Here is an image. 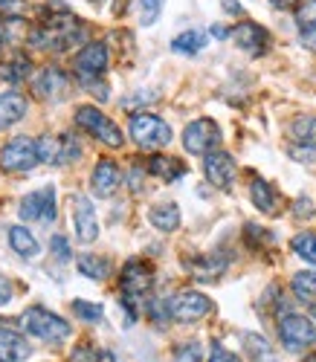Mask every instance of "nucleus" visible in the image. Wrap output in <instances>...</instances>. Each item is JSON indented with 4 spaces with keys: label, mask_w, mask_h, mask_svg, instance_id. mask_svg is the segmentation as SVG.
Returning a JSON list of instances; mask_svg holds the SVG:
<instances>
[{
    "label": "nucleus",
    "mask_w": 316,
    "mask_h": 362,
    "mask_svg": "<svg viewBox=\"0 0 316 362\" xmlns=\"http://www.w3.org/2000/svg\"><path fill=\"white\" fill-rule=\"evenodd\" d=\"M23 327L29 330L33 337H38L41 342H50V345H61L64 339H70L73 334V327L61 319L58 313H50L47 308L35 305V308H29L23 316H21Z\"/></svg>",
    "instance_id": "obj_1"
},
{
    "label": "nucleus",
    "mask_w": 316,
    "mask_h": 362,
    "mask_svg": "<svg viewBox=\"0 0 316 362\" xmlns=\"http://www.w3.org/2000/svg\"><path fill=\"white\" fill-rule=\"evenodd\" d=\"M128 131H131V139L140 148H163V145L171 142V128L154 113H142V110L134 113Z\"/></svg>",
    "instance_id": "obj_2"
},
{
    "label": "nucleus",
    "mask_w": 316,
    "mask_h": 362,
    "mask_svg": "<svg viewBox=\"0 0 316 362\" xmlns=\"http://www.w3.org/2000/svg\"><path fill=\"white\" fill-rule=\"evenodd\" d=\"M76 122H79L90 136H96L99 142H105V145H111V148H119V145L125 142L119 125H113L96 105H79V107H76Z\"/></svg>",
    "instance_id": "obj_3"
},
{
    "label": "nucleus",
    "mask_w": 316,
    "mask_h": 362,
    "mask_svg": "<svg viewBox=\"0 0 316 362\" xmlns=\"http://www.w3.org/2000/svg\"><path fill=\"white\" fill-rule=\"evenodd\" d=\"M105 70H108V47H105L102 41L84 44V47L76 52V58H73V73H76V78H79L81 84L102 78Z\"/></svg>",
    "instance_id": "obj_4"
},
{
    "label": "nucleus",
    "mask_w": 316,
    "mask_h": 362,
    "mask_svg": "<svg viewBox=\"0 0 316 362\" xmlns=\"http://www.w3.org/2000/svg\"><path fill=\"white\" fill-rule=\"evenodd\" d=\"M119 284H122V293H125L122 305L128 308V313H131V319H134V298H142V296L151 290V284H154L151 267H148L145 261H128V264H125V269H122Z\"/></svg>",
    "instance_id": "obj_5"
},
{
    "label": "nucleus",
    "mask_w": 316,
    "mask_h": 362,
    "mask_svg": "<svg viewBox=\"0 0 316 362\" xmlns=\"http://www.w3.org/2000/svg\"><path fill=\"white\" fill-rule=\"evenodd\" d=\"M41 163L38 157V142L29 136H15L0 151V165L6 171H33Z\"/></svg>",
    "instance_id": "obj_6"
},
{
    "label": "nucleus",
    "mask_w": 316,
    "mask_h": 362,
    "mask_svg": "<svg viewBox=\"0 0 316 362\" xmlns=\"http://www.w3.org/2000/svg\"><path fill=\"white\" fill-rule=\"evenodd\" d=\"M278 337H281V345L288 351H302L307 345H316V325L305 316H296V313H288L281 316L278 322Z\"/></svg>",
    "instance_id": "obj_7"
},
{
    "label": "nucleus",
    "mask_w": 316,
    "mask_h": 362,
    "mask_svg": "<svg viewBox=\"0 0 316 362\" xmlns=\"http://www.w3.org/2000/svg\"><path fill=\"white\" fill-rule=\"evenodd\" d=\"M166 305L174 322H198L212 310V301L198 290H180L177 296L166 298Z\"/></svg>",
    "instance_id": "obj_8"
},
{
    "label": "nucleus",
    "mask_w": 316,
    "mask_h": 362,
    "mask_svg": "<svg viewBox=\"0 0 316 362\" xmlns=\"http://www.w3.org/2000/svg\"><path fill=\"white\" fill-rule=\"evenodd\" d=\"M220 142V128L212 122V119H195V122H188L186 131H183V148L188 151V154H209V151H215V145Z\"/></svg>",
    "instance_id": "obj_9"
},
{
    "label": "nucleus",
    "mask_w": 316,
    "mask_h": 362,
    "mask_svg": "<svg viewBox=\"0 0 316 362\" xmlns=\"http://www.w3.org/2000/svg\"><path fill=\"white\" fill-rule=\"evenodd\" d=\"M70 212H73L76 238L81 240V244H93V240L99 238V218H96V209H93L90 197L73 194L70 197Z\"/></svg>",
    "instance_id": "obj_10"
},
{
    "label": "nucleus",
    "mask_w": 316,
    "mask_h": 362,
    "mask_svg": "<svg viewBox=\"0 0 316 362\" xmlns=\"http://www.w3.org/2000/svg\"><path fill=\"white\" fill-rule=\"evenodd\" d=\"M21 221H41V223H52L55 221V189L44 186L41 192H33L21 200L18 209Z\"/></svg>",
    "instance_id": "obj_11"
},
{
    "label": "nucleus",
    "mask_w": 316,
    "mask_h": 362,
    "mask_svg": "<svg viewBox=\"0 0 316 362\" xmlns=\"http://www.w3.org/2000/svg\"><path fill=\"white\" fill-rule=\"evenodd\" d=\"M203 174H206V180H209L212 186L227 192L235 183L238 165H235V160L227 154V151H209L206 160H203Z\"/></svg>",
    "instance_id": "obj_12"
},
{
    "label": "nucleus",
    "mask_w": 316,
    "mask_h": 362,
    "mask_svg": "<svg viewBox=\"0 0 316 362\" xmlns=\"http://www.w3.org/2000/svg\"><path fill=\"white\" fill-rule=\"evenodd\" d=\"M232 41H235V47L244 49L247 55H261V52L267 49L270 35H267L264 26L252 23V21H244V23H238V26L232 29Z\"/></svg>",
    "instance_id": "obj_13"
},
{
    "label": "nucleus",
    "mask_w": 316,
    "mask_h": 362,
    "mask_svg": "<svg viewBox=\"0 0 316 362\" xmlns=\"http://www.w3.org/2000/svg\"><path fill=\"white\" fill-rule=\"evenodd\" d=\"M67 84L70 78L64 76V70L61 67H44L33 84V90L41 96V99H50V102H58V99H64L67 93Z\"/></svg>",
    "instance_id": "obj_14"
},
{
    "label": "nucleus",
    "mask_w": 316,
    "mask_h": 362,
    "mask_svg": "<svg viewBox=\"0 0 316 362\" xmlns=\"http://www.w3.org/2000/svg\"><path fill=\"white\" fill-rule=\"evenodd\" d=\"M119 180H122L119 165L113 160H99L96 168H93V174H90V189L96 197H111L119 189Z\"/></svg>",
    "instance_id": "obj_15"
},
{
    "label": "nucleus",
    "mask_w": 316,
    "mask_h": 362,
    "mask_svg": "<svg viewBox=\"0 0 316 362\" xmlns=\"http://www.w3.org/2000/svg\"><path fill=\"white\" fill-rule=\"evenodd\" d=\"M186 269H188V273H192L198 281H215V279L224 276L227 258L218 255V252H209V255H201V258L186 261Z\"/></svg>",
    "instance_id": "obj_16"
},
{
    "label": "nucleus",
    "mask_w": 316,
    "mask_h": 362,
    "mask_svg": "<svg viewBox=\"0 0 316 362\" xmlns=\"http://www.w3.org/2000/svg\"><path fill=\"white\" fill-rule=\"evenodd\" d=\"M29 354H33V348L21 334L0 327V362H23Z\"/></svg>",
    "instance_id": "obj_17"
},
{
    "label": "nucleus",
    "mask_w": 316,
    "mask_h": 362,
    "mask_svg": "<svg viewBox=\"0 0 316 362\" xmlns=\"http://www.w3.org/2000/svg\"><path fill=\"white\" fill-rule=\"evenodd\" d=\"M26 116V99L21 93H0V131L18 125Z\"/></svg>",
    "instance_id": "obj_18"
},
{
    "label": "nucleus",
    "mask_w": 316,
    "mask_h": 362,
    "mask_svg": "<svg viewBox=\"0 0 316 362\" xmlns=\"http://www.w3.org/2000/svg\"><path fill=\"white\" fill-rule=\"evenodd\" d=\"M148 221L154 229L160 232H174L180 226V209L174 203H166V206H154L148 212Z\"/></svg>",
    "instance_id": "obj_19"
},
{
    "label": "nucleus",
    "mask_w": 316,
    "mask_h": 362,
    "mask_svg": "<svg viewBox=\"0 0 316 362\" xmlns=\"http://www.w3.org/2000/svg\"><path fill=\"white\" fill-rule=\"evenodd\" d=\"M9 244H12V250L18 252V255H23V258H35L38 255V240H35V235L29 232L26 226H12L9 229Z\"/></svg>",
    "instance_id": "obj_20"
},
{
    "label": "nucleus",
    "mask_w": 316,
    "mask_h": 362,
    "mask_svg": "<svg viewBox=\"0 0 316 362\" xmlns=\"http://www.w3.org/2000/svg\"><path fill=\"white\" fill-rule=\"evenodd\" d=\"M76 267L84 279H93V281H105L111 276V261H105L102 255H79Z\"/></svg>",
    "instance_id": "obj_21"
},
{
    "label": "nucleus",
    "mask_w": 316,
    "mask_h": 362,
    "mask_svg": "<svg viewBox=\"0 0 316 362\" xmlns=\"http://www.w3.org/2000/svg\"><path fill=\"white\" fill-rule=\"evenodd\" d=\"M148 171L151 174H157V177H163L166 183H171V180H180L183 174H186V165L180 163V160H171V157H151L148 160Z\"/></svg>",
    "instance_id": "obj_22"
},
{
    "label": "nucleus",
    "mask_w": 316,
    "mask_h": 362,
    "mask_svg": "<svg viewBox=\"0 0 316 362\" xmlns=\"http://www.w3.org/2000/svg\"><path fill=\"white\" fill-rule=\"evenodd\" d=\"M203 47H206V35L201 33V29H186V33H180L171 41V49L180 52V55H198Z\"/></svg>",
    "instance_id": "obj_23"
},
{
    "label": "nucleus",
    "mask_w": 316,
    "mask_h": 362,
    "mask_svg": "<svg viewBox=\"0 0 316 362\" xmlns=\"http://www.w3.org/2000/svg\"><path fill=\"white\" fill-rule=\"evenodd\" d=\"M249 197H252V203H256V209H261L264 215L276 212V192L270 189V183H264V180H252Z\"/></svg>",
    "instance_id": "obj_24"
},
{
    "label": "nucleus",
    "mask_w": 316,
    "mask_h": 362,
    "mask_svg": "<svg viewBox=\"0 0 316 362\" xmlns=\"http://www.w3.org/2000/svg\"><path fill=\"white\" fill-rule=\"evenodd\" d=\"M244 348H247V354H249L252 362H276L273 348H270L267 339L259 337V334H244Z\"/></svg>",
    "instance_id": "obj_25"
},
{
    "label": "nucleus",
    "mask_w": 316,
    "mask_h": 362,
    "mask_svg": "<svg viewBox=\"0 0 316 362\" xmlns=\"http://www.w3.org/2000/svg\"><path fill=\"white\" fill-rule=\"evenodd\" d=\"M26 76H29V58H23V55H15V58H9V62L0 64V78L9 81V84L23 81Z\"/></svg>",
    "instance_id": "obj_26"
},
{
    "label": "nucleus",
    "mask_w": 316,
    "mask_h": 362,
    "mask_svg": "<svg viewBox=\"0 0 316 362\" xmlns=\"http://www.w3.org/2000/svg\"><path fill=\"white\" fill-rule=\"evenodd\" d=\"M290 247H293V252H296L302 261H307V264L316 267V235H313V232H299V235L290 240Z\"/></svg>",
    "instance_id": "obj_27"
},
{
    "label": "nucleus",
    "mask_w": 316,
    "mask_h": 362,
    "mask_svg": "<svg viewBox=\"0 0 316 362\" xmlns=\"http://www.w3.org/2000/svg\"><path fill=\"white\" fill-rule=\"evenodd\" d=\"M293 293L299 301H316V273H296L293 276Z\"/></svg>",
    "instance_id": "obj_28"
},
{
    "label": "nucleus",
    "mask_w": 316,
    "mask_h": 362,
    "mask_svg": "<svg viewBox=\"0 0 316 362\" xmlns=\"http://www.w3.org/2000/svg\"><path fill=\"white\" fill-rule=\"evenodd\" d=\"M38 157H41V163L58 165L61 163V139H52V136L38 139Z\"/></svg>",
    "instance_id": "obj_29"
},
{
    "label": "nucleus",
    "mask_w": 316,
    "mask_h": 362,
    "mask_svg": "<svg viewBox=\"0 0 316 362\" xmlns=\"http://www.w3.org/2000/svg\"><path fill=\"white\" fill-rule=\"evenodd\" d=\"M73 313L79 319H84V322H102V316H105L102 305H93V301H84V298L73 301Z\"/></svg>",
    "instance_id": "obj_30"
},
{
    "label": "nucleus",
    "mask_w": 316,
    "mask_h": 362,
    "mask_svg": "<svg viewBox=\"0 0 316 362\" xmlns=\"http://www.w3.org/2000/svg\"><path fill=\"white\" fill-rule=\"evenodd\" d=\"M288 154L296 160V163H302V165H313L316 163V145L313 142H293L290 148H288Z\"/></svg>",
    "instance_id": "obj_31"
},
{
    "label": "nucleus",
    "mask_w": 316,
    "mask_h": 362,
    "mask_svg": "<svg viewBox=\"0 0 316 362\" xmlns=\"http://www.w3.org/2000/svg\"><path fill=\"white\" fill-rule=\"evenodd\" d=\"M166 6V0H140V21L142 26H154Z\"/></svg>",
    "instance_id": "obj_32"
},
{
    "label": "nucleus",
    "mask_w": 316,
    "mask_h": 362,
    "mask_svg": "<svg viewBox=\"0 0 316 362\" xmlns=\"http://www.w3.org/2000/svg\"><path fill=\"white\" fill-rule=\"evenodd\" d=\"M293 134H296V139L316 145V116H302V119H296V122H293Z\"/></svg>",
    "instance_id": "obj_33"
},
{
    "label": "nucleus",
    "mask_w": 316,
    "mask_h": 362,
    "mask_svg": "<svg viewBox=\"0 0 316 362\" xmlns=\"http://www.w3.org/2000/svg\"><path fill=\"white\" fill-rule=\"evenodd\" d=\"M296 23L302 29L316 26V0H299L296 4Z\"/></svg>",
    "instance_id": "obj_34"
},
{
    "label": "nucleus",
    "mask_w": 316,
    "mask_h": 362,
    "mask_svg": "<svg viewBox=\"0 0 316 362\" xmlns=\"http://www.w3.org/2000/svg\"><path fill=\"white\" fill-rule=\"evenodd\" d=\"M79 157H81V148H79L76 136H64V139H61V163L58 165H67V163H73Z\"/></svg>",
    "instance_id": "obj_35"
},
{
    "label": "nucleus",
    "mask_w": 316,
    "mask_h": 362,
    "mask_svg": "<svg viewBox=\"0 0 316 362\" xmlns=\"http://www.w3.org/2000/svg\"><path fill=\"white\" fill-rule=\"evenodd\" d=\"M201 345L198 342H186V345H180L177 351H174V359L171 362H201Z\"/></svg>",
    "instance_id": "obj_36"
},
{
    "label": "nucleus",
    "mask_w": 316,
    "mask_h": 362,
    "mask_svg": "<svg viewBox=\"0 0 316 362\" xmlns=\"http://www.w3.org/2000/svg\"><path fill=\"white\" fill-rule=\"evenodd\" d=\"M0 12L6 18H21L26 15V0H0Z\"/></svg>",
    "instance_id": "obj_37"
},
{
    "label": "nucleus",
    "mask_w": 316,
    "mask_h": 362,
    "mask_svg": "<svg viewBox=\"0 0 316 362\" xmlns=\"http://www.w3.org/2000/svg\"><path fill=\"white\" fill-rule=\"evenodd\" d=\"M70 362H102V351L90 348V345H81V348L73 354V359H70Z\"/></svg>",
    "instance_id": "obj_38"
},
{
    "label": "nucleus",
    "mask_w": 316,
    "mask_h": 362,
    "mask_svg": "<svg viewBox=\"0 0 316 362\" xmlns=\"http://www.w3.org/2000/svg\"><path fill=\"white\" fill-rule=\"evenodd\" d=\"M145 171H148V168H142V165H134V168H131V174H128V189H131L134 194H140V192H142V180H145Z\"/></svg>",
    "instance_id": "obj_39"
},
{
    "label": "nucleus",
    "mask_w": 316,
    "mask_h": 362,
    "mask_svg": "<svg viewBox=\"0 0 316 362\" xmlns=\"http://www.w3.org/2000/svg\"><path fill=\"white\" fill-rule=\"evenodd\" d=\"M209 362H241L232 351L227 348H220V345H212V354H209Z\"/></svg>",
    "instance_id": "obj_40"
},
{
    "label": "nucleus",
    "mask_w": 316,
    "mask_h": 362,
    "mask_svg": "<svg viewBox=\"0 0 316 362\" xmlns=\"http://www.w3.org/2000/svg\"><path fill=\"white\" fill-rule=\"evenodd\" d=\"M293 215L302 221V218H313V203L307 200V197H296V203H293Z\"/></svg>",
    "instance_id": "obj_41"
},
{
    "label": "nucleus",
    "mask_w": 316,
    "mask_h": 362,
    "mask_svg": "<svg viewBox=\"0 0 316 362\" xmlns=\"http://www.w3.org/2000/svg\"><path fill=\"white\" fill-rule=\"evenodd\" d=\"M12 298H15V287H12V281H9L6 276H0V308H6Z\"/></svg>",
    "instance_id": "obj_42"
},
{
    "label": "nucleus",
    "mask_w": 316,
    "mask_h": 362,
    "mask_svg": "<svg viewBox=\"0 0 316 362\" xmlns=\"http://www.w3.org/2000/svg\"><path fill=\"white\" fill-rule=\"evenodd\" d=\"M50 247H52V252H55L61 261H67V258H70V247H67V240L61 238V235H55V238L50 240Z\"/></svg>",
    "instance_id": "obj_43"
},
{
    "label": "nucleus",
    "mask_w": 316,
    "mask_h": 362,
    "mask_svg": "<svg viewBox=\"0 0 316 362\" xmlns=\"http://www.w3.org/2000/svg\"><path fill=\"white\" fill-rule=\"evenodd\" d=\"M302 44H305L307 49H313V52H316V26L302 29Z\"/></svg>",
    "instance_id": "obj_44"
},
{
    "label": "nucleus",
    "mask_w": 316,
    "mask_h": 362,
    "mask_svg": "<svg viewBox=\"0 0 316 362\" xmlns=\"http://www.w3.org/2000/svg\"><path fill=\"white\" fill-rule=\"evenodd\" d=\"M270 4H273L276 9H290V6L296 4V0H270Z\"/></svg>",
    "instance_id": "obj_45"
},
{
    "label": "nucleus",
    "mask_w": 316,
    "mask_h": 362,
    "mask_svg": "<svg viewBox=\"0 0 316 362\" xmlns=\"http://www.w3.org/2000/svg\"><path fill=\"white\" fill-rule=\"evenodd\" d=\"M224 9H227L230 15H241V6H238V4H232V0H224Z\"/></svg>",
    "instance_id": "obj_46"
},
{
    "label": "nucleus",
    "mask_w": 316,
    "mask_h": 362,
    "mask_svg": "<svg viewBox=\"0 0 316 362\" xmlns=\"http://www.w3.org/2000/svg\"><path fill=\"white\" fill-rule=\"evenodd\" d=\"M209 33H212L215 38H227V35H230V33H227V29H224V26H212V29H209Z\"/></svg>",
    "instance_id": "obj_47"
},
{
    "label": "nucleus",
    "mask_w": 316,
    "mask_h": 362,
    "mask_svg": "<svg viewBox=\"0 0 316 362\" xmlns=\"http://www.w3.org/2000/svg\"><path fill=\"white\" fill-rule=\"evenodd\" d=\"M4 41H6V35H4V29H0V49H4Z\"/></svg>",
    "instance_id": "obj_48"
},
{
    "label": "nucleus",
    "mask_w": 316,
    "mask_h": 362,
    "mask_svg": "<svg viewBox=\"0 0 316 362\" xmlns=\"http://www.w3.org/2000/svg\"><path fill=\"white\" fill-rule=\"evenodd\" d=\"M313 319H316V301H313Z\"/></svg>",
    "instance_id": "obj_49"
},
{
    "label": "nucleus",
    "mask_w": 316,
    "mask_h": 362,
    "mask_svg": "<svg viewBox=\"0 0 316 362\" xmlns=\"http://www.w3.org/2000/svg\"><path fill=\"white\" fill-rule=\"evenodd\" d=\"M307 362H316V356H313V359H307Z\"/></svg>",
    "instance_id": "obj_50"
}]
</instances>
